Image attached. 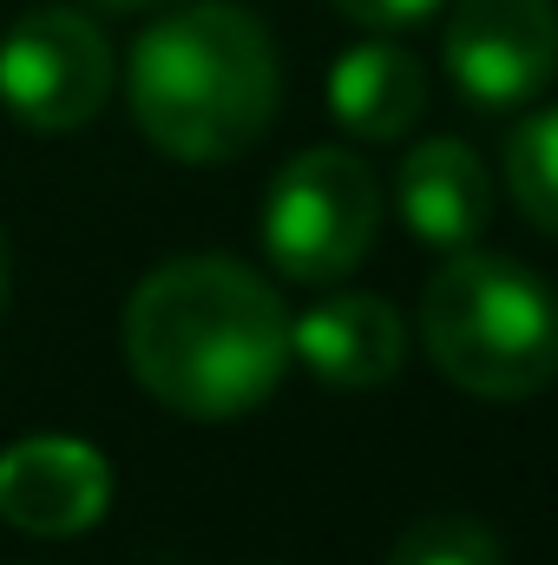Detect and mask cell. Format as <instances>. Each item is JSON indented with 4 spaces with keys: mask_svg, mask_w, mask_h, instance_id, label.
I'll return each instance as SVG.
<instances>
[{
    "mask_svg": "<svg viewBox=\"0 0 558 565\" xmlns=\"http://www.w3.org/2000/svg\"><path fill=\"white\" fill-rule=\"evenodd\" d=\"M126 362L184 422H237L277 395L289 309L237 257H171L126 302Z\"/></svg>",
    "mask_w": 558,
    "mask_h": 565,
    "instance_id": "cell-1",
    "label": "cell"
},
{
    "mask_svg": "<svg viewBox=\"0 0 558 565\" xmlns=\"http://www.w3.org/2000/svg\"><path fill=\"white\" fill-rule=\"evenodd\" d=\"M282 66L270 26L237 0H197L151 20L132 46V119L164 158L224 164L270 132Z\"/></svg>",
    "mask_w": 558,
    "mask_h": 565,
    "instance_id": "cell-2",
    "label": "cell"
},
{
    "mask_svg": "<svg viewBox=\"0 0 558 565\" xmlns=\"http://www.w3.org/2000/svg\"><path fill=\"white\" fill-rule=\"evenodd\" d=\"M433 369L480 402H526L558 382V289L500 250H447L420 296Z\"/></svg>",
    "mask_w": 558,
    "mask_h": 565,
    "instance_id": "cell-3",
    "label": "cell"
},
{
    "mask_svg": "<svg viewBox=\"0 0 558 565\" xmlns=\"http://www.w3.org/2000/svg\"><path fill=\"white\" fill-rule=\"evenodd\" d=\"M375 231H382L375 171L342 145L296 151L264 198V250L289 282H342L375 250Z\"/></svg>",
    "mask_w": 558,
    "mask_h": 565,
    "instance_id": "cell-4",
    "label": "cell"
},
{
    "mask_svg": "<svg viewBox=\"0 0 558 565\" xmlns=\"http://www.w3.org/2000/svg\"><path fill=\"white\" fill-rule=\"evenodd\" d=\"M0 99L33 132H79L112 99V46L73 7H33L0 40Z\"/></svg>",
    "mask_w": 558,
    "mask_h": 565,
    "instance_id": "cell-5",
    "label": "cell"
},
{
    "mask_svg": "<svg viewBox=\"0 0 558 565\" xmlns=\"http://www.w3.org/2000/svg\"><path fill=\"white\" fill-rule=\"evenodd\" d=\"M440 60L460 99L513 113L539 99L558 73V7L552 0H453Z\"/></svg>",
    "mask_w": 558,
    "mask_h": 565,
    "instance_id": "cell-6",
    "label": "cell"
},
{
    "mask_svg": "<svg viewBox=\"0 0 558 565\" xmlns=\"http://www.w3.org/2000/svg\"><path fill=\"white\" fill-rule=\"evenodd\" d=\"M112 507V467L93 440L26 434L0 454V520L33 540H73Z\"/></svg>",
    "mask_w": 558,
    "mask_h": 565,
    "instance_id": "cell-7",
    "label": "cell"
},
{
    "mask_svg": "<svg viewBox=\"0 0 558 565\" xmlns=\"http://www.w3.org/2000/svg\"><path fill=\"white\" fill-rule=\"evenodd\" d=\"M289 355L322 382V388H342V395H368V388H388L401 369H408V322L388 296H368V289H335L322 302H309L296 322H289Z\"/></svg>",
    "mask_w": 558,
    "mask_h": 565,
    "instance_id": "cell-8",
    "label": "cell"
},
{
    "mask_svg": "<svg viewBox=\"0 0 558 565\" xmlns=\"http://www.w3.org/2000/svg\"><path fill=\"white\" fill-rule=\"evenodd\" d=\"M395 204H401V224L415 231V244H427V250H466V244H480V231L493 217V178H486L473 145L420 139L401 158Z\"/></svg>",
    "mask_w": 558,
    "mask_h": 565,
    "instance_id": "cell-9",
    "label": "cell"
},
{
    "mask_svg": "<svg viewBox=\"0 0 558 565\" xmlns=\"http://www.w3.org/2000/svg\"><path fill=\"white\" fill-rule=\"evenodd\" d=\"M329 113L342 119V132L355 139H401L415 132L420 113H427V79H420V60L395 40H362L335 60L329 73Z\"/></svg>",
    "mask_w": 558,
    "mask_h": 565,
    "instance_id": "cell-10",
    "label": "cell"
},
{
    "mask_svg": "<svg viewBox=\"0 0 558 565\" xmlns=\"http://www.w3.org/2000/svg\"><path fill=\"white\" fill-rule=\"evenodd\" d=\"M506 191L526 211V224H539L558 237V106L533 113L513 139H506Z\"/></svg>",
    "mask_w": 558,
    "mask_h": 565,
    "instance_id": "cell-11",
    "label": "cell"
},
{
    "mask_svg": "<svg viewBox=\"0 0 558 565\" xmlns=\"http://www.w3.org/2000/svg\"><path fill=\"white\" fill-rule=\"evenodd\" d=\"M388 565H506V546L473 513H427L395 540Z\"/></svg>",
    "mask_w": 558,
    "mask_h": 565,
    "instance_id": "cell-12",
    "label": "cell"
},
{
    "mask_svg": "<svg viewBox=\"0 0 558 565\" xmlns=\"http://www.w3.org/2000/svg\"><path fill=\"white\" fill-rule=\"evenodd\" d=\"M335 13H348L368 33H408L427 13H440V0H335Z\"/></svg>",
    "mask_w": 558,
    "mask_h": 565,
    "instance_id": "cell-13",
    "label": "cell"
},
{
    "mask_svg": "<svg viewBox=\"0 0 558 565\" xmlns=\"http://www.w3.org/2000/svg\"><path fill=\"white\" fill-rule=\"evenodd\" d=\"M0 309H7V237H0Z\"/></svg>",
    "mask_w": 558,
    "mask_h": 565,
    "instance_id": "cell-14",
    "label": "cell"
},
{
    "mask_svg": "<svg viewBox=\"0 0 558 565\" xmlns=\"http://www.w3.org/2000/svg\"><path fill=\"white\" fill-rule=\"evenodd\" d=\"M99 7H158V0H99Z\"/></svg>",
    "mask_w": 558,
    "mask_h": 565,
    "instance_id": "cell-15",
    "label": "cell"
}]
</instances>
